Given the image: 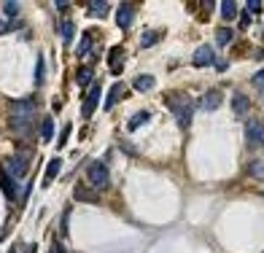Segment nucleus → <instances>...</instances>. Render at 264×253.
Listing matches in <instances>:
<instances>
[{
  "label": "nucleus",
  "instance_id": "a211bd4d",
  "mask_svg": "<svg viewBox=\"0 0 264 253\" xmlns=\"http://www.w3.org/2000/svg\"><path fill=\"white\" fill-rule=\"evenodd\" d=\"M73 196H75V200H81V202H97L100 200L97 191H94V189H84V186H75Z\"/></svg>",
  "mask_w": 264,
  "mask_h": 253
},
{
  "label": "nucleus",
  "instance_id": "a878e982",
  "mask_svg": "<svg viewBox=\"0 0 264 253\" xmlns=\"http://www.w3.org/2000/svg\"><path fill=\"white\" fill-rule=\"evenodd\" d=\"M75 81H78L81 87H87V83H92V81H94V73H92V68H81L78 73H75Z\"/></svg>",
  "mask_w": 264,
  "mask_h": 253
},
{
  "label": "nucleus",
  "instance_id": "72a5a7b5",
  "mask_svg": "<svg viewBox=\"0 0 264 253\" xmlns=\"http://www.w3.org/2000/svg\"><path fill=\"white\" fill-rule=\"evenodd\" d=\"M57 8H60V11H68L70 3H68V0H57Z\"/></svg>",
  "mask_w": 264,
  "mask_h": 253
},
{
  "label": "nucleus",
  "instance_id": "bb28decb",
  "mask_svg": "<svg viewBox=\"0 0 264 253\" xmlns=\"http://www.w3.org/2000/svg\"><path fill=\"white\" fill-rule=\"evenodd\" d=\"M19 11H22V6H19V3H14V0H8V3H3V14L8 16V19H16V16H19Z\"/></svg>",
  "mask_w": 264,
  "mask_h": 253
},
{
  "label": "nucleus",
  "instance_id": "b1692460",
  "mask_svg": "<svg viewBox=\"0 0 264 253\" xmlns=\"http://www.w3.org/2000/svg\"><path fill=\"white\" fill-rule=\"evenodd\" d=\"M248 175H251V178H259V181H264V159H253V162L248 164Z\"/></svg>",
  "mask_w": 264,
  "mask_h": 253
},
{
  "label": "nucleus",
  "instance_id": "cd10ccee",
  "mask_svg": "<svg viewBox=\"0 0 264 253\" xmlns=\"http://www.w3.org/2000/svg\"><path fill=\"white\" fill-rule=\"evenodd\" d=\"M43 78H46V62H43V57H38V62H35V87H41Z\"/></svg>",
  "mask_w": 264,
  "mask_h": 253
},
{
  "label": "nucleus",
  "instance_id": "c85d7f7f",
  "mask_svg": "<svg viewBox=\"0 0 264 253\" xmlns=\"http://www.w3.org/2000/svg\"><path fill=\"white\" fill-rule=\"evenodd\" d=\"M232 38H234V33L229 30V27H221V30L216 33V43H219V46H226Z\"/></svg>",
  "mask_w": 264,
  "mask_h": 253
},
{
  "label": "nucleus",
  "instance_id": "473e14b6",
  "mask_svg": "<svg viewBox=\"0 0 264 253\" xmlns=\"http://www.w3.org/2000/svg\"><path fill=\"white\" fill-rule=\"evenodd\" d=\"M253 83H256V89H259V92L264 89V70H259L256 76H253Z\"/></svg>",
  "mask_w": 264,
  "mask_h": 253
},
{
  "label": "nucleus",
  "instance_id": "39448f33",
  "mask_svg": "<svg viewBox=\"0 0 264 253\" xmlns=\"http://www.w3.org/2000/svg\"><path fill=\"white\" fill-rule=\"evenodd\" d=\"M8 110H11V116H14V119H33V114H35V100H33V97L14 100Z\"/></svg>",
  "mask_w": 264,
  "mask_h": 253
},
{
  "label": "nucleus",
  "instance_id": "4be33fe9",
  "mask_svg": "<svg viewBox=\"0 0 264 253\" xmlns=\"http://www.w3.org/2000/svg\"><path fill=\"white\" fill-rule=\"evenodd\" d=\"M221 16L226 22L237 19V3H234V0H224V3H221Z\"/></svg>",
  "mask_w": 264,
  "mask_h": 253
},
{
  "label": "nucleus",
  "instance_id": "7c9ffc66",
  "mask_svg": "<svg viewBox=\"0 0 264 253\" xmlns=\"http://www.w3.org/2000/svg\"><path fill=\"white\" fill-rule=\"evenodd\" d=\"M68 137H70V124H65V129L60 132V143H57V146H60V148H65V143H68Z\"/></svg>",
  "mask_w": 264,
  "mask_h": 253
},
{
  "label": "nucleus",
  "instance_id": "0eeeda50",
  "mask_svg": "<svg viewBox=\"0 0 264 253\" xmlns=\"http://www.w3.org/2000/svg\"><path fill=\"white\" fill-rule=\"evenodd\" d=\"M192 65L194 68H207V65H216V51H213V46H200V49L194 51V57H192Z\"/></svg>",
  "mask_w": 264,
  "mask_h": 253
},
{
  "label": "nucleus",
  "instance_id": "aec40b11",
  "mask_svg": "<svg viewBox=\"0 0 264 253\" xmlns=\"http://www.w3.org/2000/svg\"><path fill=\"white\" fill-rule=\"evenodd\" d=\"M148 119H151V114H148V110H138L135 116H129V121H127V129H129V132H135V129H140V127H143Z\"/></svg>",
  "mask_w": 264,
  "mask_h": 253
},
{
  "label": "nucleus",
  "instance_id": "e433bc0d",
  "mask_svg": "<svg viewBox=\"0 0 264 253\" xmlns=\"http://www.w3.org/2000/svg\"><path fill=\"white\" fill-rule=\"evenodd\" d=\"M261 105H264V89H261Z\"/></svg>",
  "mask_w": 264,
  "mask_h": 253
},
{
  "label": "nucleus",
  "instance_id": "1a4fd4ad",
  "mask_svg": "<svg viewBox=\"0 0 264 253\" xmlns=\"http://www.w3.org/2000/svg\"><path fill=\"white\" fill-rule=\"evenodd\" d=\"M221 100H224V95H221V89H210V92H205L202 95V102H200V108L202 110H219L221 108Z\"/></svg>",
  "mask_w": 264,
  "mask_h": 253
},
{
  "label": "nucleus",
  "instance_id": "2eb2a0df",
  "mask_svg": "<svg viewBox=\"0 0 264 253\" xmlns=\"http://www.w3.org/2000/svg\"><path fill=\"white\" fill-rule=\"evenodd\" d=\"M94 38H97V33H84L78 49H75V57H87V54H92V49H94Z\"/></svg>",
  "mask_w": 264,
  "mask_h": 253
},
{
  "label": "nucleus",
  "instance_id": "6e6552de",
  "mask_svg": "<svg viewBox=\"0 0 264 253\" xmlns=\"http://www.w3.org/2000/svg\"><path fill=\"white\" fill-rule=\"evenodd\" d=\"M132 22H135V6L121 3V6H119V11H116V24L121 27V30H129Z\"/></svg>",
  "mask_w": 264,
  "mask_h": 253
},
{
  "label": "nucleus",
  "instance_id": "ddd939ff",
  "mask_svg": "<svg viewBox=\"0 0 264 253\" xmlns=\"http://www.w3.org/2000/svg\"><path fill=\"white\" fill-rule=\"evenodd\" d=\"M121 95H124V83H121V81H116V83H113V87L108 89V97H105V102H102V108H105V110H111V108L119 102V97H121Z\"/></svg>",
  "mask_w": 264,
  "mask_h": 253
},
{
  "label": "nucleus",
  "instance_id": "f257e3e1",
  "mask_svg": "<svg viewBox=\"0 0 264 253\" xmlns=\"http://www.w3.org/2000/svg\"><path fill=\"white\" fill-rule=\"evenodd\" d=\"M165 102H167V108L173 110L178 127L186 129L189 124H192V119H194V100L189 95H183V92H170V95L165 97Z\"/></svg>",
  "mask_w": 264,
  "mask_h": 253
},
{
  "label": "nucleus",
  "instance_id": "c756f323",
  "mask_svg": "<svg viewBox=\"0 0 264 253\" xmlns=\"http://www.w3.org/2000/svg\"><path fill=\"white\" fill-rule=\"evenodd\" d=\"M261 3H259V0H248V3H245V11H248V14H261Z\"/></svg>",
  "mask_w": 264,
  "mask_h": 253
},
{
  "label": "nucleus",
  "instance_id": "f3484780",
  "mask_svg": "<svg viewBox=\"0 0 264 253\" xmlns=\"http://www.w3.org/2000/svg\"><path fill=\"white\" fill-rule=\"evenodd\" d=\"M38 135L43 137V143H49V140L54 137V119L51 116H46L41 124H38Z\"/></svg>",
  "mask_w": 264,
  "mask_h": 253
},
{
  "label": "nucleus",
  "instance_id": "4468645a",
  "mask_svg": "<svg viewBox=\"0 0 264 253\" xmlns=\"http://www.w3.org/2000/svg\"><path fill=\"white\" fill-rule=\"evenodd\" d=\"M60 170H62V159H60V156L49 159V164H46V175H43V186H49L54 178L60 175Z\"/></svg>",
  "mask_w": 264,
  "mask_h": 253
},
{
  "label": "nucleus",
  "instance_id": "4c0bfd02",
  "mask_svg": "<svg viewBox=\"0 0 264 253\" xmlns=\"http://www.w3.org/2000/svg\"><path fill=\"white\" fill-rule=\"evenodd\" d=\"M8 253H16V250H8Z\"/></svg>",
  "mask_w": 264,
  "mask_h": 253
},
{
  "label": "nucleus",
  "instance_id": "c9c22d12",
  "mask_svg": "<svg viewBox=\"0 0 264 253\" xmlns=\"http://www.w3.org/2000/svg\"><path fill=\"white\" fill-rule=\"evenodd\" d=\"M248 22H251V14H243V19H240V24H243V27H248Z\"/></svg>",
  "mask_w": 264,
  "mask_h": 253
},
{
  "label": "nucleus",
  "instance_id": "412c9836",
  "mask_svg": "<svg viewBox=\"0 0 264 253\" xmlns=\"http://www.w3.org/2000/svg\"><path fill=\"white\" fill-rule=\"evenodd\" d=\"M232 108H234V114H237V116H245V114H248V108H251V102H248V97H245V95H237V92H234Z\"/></svg>",
  "mask_w": 264,
  "mask_h": 253
},
{
  "label": "nucleus",
  "instance_id": "20e7f679",
  "mask_svg": "<svg viewBox=\"0 0 264 253\" xmlns=\"http://www.w3.org/2000/svg\"><path fill=\"white\" fill-rule=\"evenodd\" d=\"M245 143L248 146H264V119H248L245 121Z\"/></svg>",
  "mask_w": 264,
  "mask_h": 253
},
{
  "label": "nucleus",
  "instance_id": "dca6fc26",
  "mask_svg": "<svg viewBox=\"0 0 264 253\" xmlns=\"http://www.w3.org/2000/svg\"><path fill=\"white\" fill-rule=\"evenodd\" d=\"M132 87H135L138 92H151V89L156 87V81H154V76H146V73H143V76L132 78Z\"/></svg>",
  "mask_w": 264,
  "mask_h": 253
},
{
  "label": "nucleus",
  "instance_id": "9b49d317",
  "mask_svg": "<svg viewBox=\"0 0 264 253\" xmlns=\"http://www.w3.org/2000/svg\"><path fill=\"white\" fill-rule=\"evenodd\" d=\"M0 189H3V194H6V200L8 202H14L16 200V181H14V178L11 175H6L3 170H0Z\"/></svg>",
  "mask_w": 264,
  "mask_h": 253
},
{
  "label": "nucleus",
  "instance_id": "9d476101",
  "mask_svg": "<svg viewBox=\"0 0 264 253\" xmlns=\"http://www.w3.org/2000/svg\"><path fill=\"white\" fill-rule=\"evenodd\" d=\"M11 129L16 135H22L24 140L33 137V119H14L11 116Z\"/></svg>",
  "mask_w": 264,
  "mask_h": 253
},
{
  "label": "nucleus",
  "instance_id": "7ed1b4c3",
  "mask_svg": "<svg viewBox=\"0 0 264 253\" xmlns=\"http://www.w3.org/2000/svg\"><path fill=\"white\" fill-rule=\"evenodd\" d=\"M87 178L94 186V191H105L111 186V175H108V164L105 162H92L89 170H87Z\"/></svg>",
  "mask_w": 264,
  "mask_h": 253
},
{
  "label": "nucleus",
  "instance_id": "393cba45",
  "mask_svg": "<svg viewBox=\"0 0 264 253\" xmlns=\"http://www.w3.org/2000/svg\"><path fill=\"white\" fill-rule=\"evenodd\" d=\"M159 38H162V33H159V30H148V33H143V38H140V46L148 49V46L159 43Z\"/></svg>",
  "mask_w": 264,
  "mask_h": 253
},
{
  "label": "nucleus",
  "instance_id": "f704fd0d",
  "mask_svg": "<svg viewBox=\"0 0 264 253\" xmlns=\"http://www.w3.org/2000/svg\"><path fill=\"white\" fill-rule=\"evenodd\" d=\"M51 253H68V250L62 248V242H54V245H51Z\"/></svg>",
  "mask_w": 264,
  "mask_h": 253
},
{
  "label": "nucleus",
  "instance_id": "5701e85b",
  "mask_svg": "<svg viewBox=\"0 0 264 253\" xmlns=\"http://www.w3.org/2000/svg\"><path fill=\"white\" fill-rule=\"evenodd\" d=\"M60 33H62V43H65V46H70V43H73V38H75V24H73L70 19H65Z\"/></svg>",
  "mask_w": 264,
  "mask_h": 253
},
{
  "label": "nucleus",
  "instance_id": "6ab92c4d",
  "mask_svg": "<svg viewBox=\"0 0 264 253\" xmlns=\"http://www.w3.org/2000/svg\"><path fill=\"white\" fill-rule=\"evenodd\" d=\"M108 65H111V73H113V76H119V73H121V46H113V49H111Z\"/></svg>",
  "mask_w": 264,
  "mask_h": 253
},
{
  "label": "nucleus",
  "instance_id": "f03ea898",
  "mask_svg": "<svg viewBox=\"0 0 264 253\" xmlns=\"http://www.w3.org/2000/svg\"><path fill=\"white\" fill-rule=\"evenodd\" d=\"M30 159H33V151H30V148H24V151L19 148L14 156H8L6 162H3V173L11 175L14 181H19V178H24L27 170H30Z\"/></svg>",
  "mask_w": 264,
  "mask_h": 253
},
{
  "label": "nucleus",
  "instance_id": "2f4dec72",
  "mask_svg": "<svg viewBox=\"0 0 264 253\" xmlns=\"http://www.w3.org/2000/svg\"><path fill=\"white\" fill-rule=\"evenodd\" d=\"M68 215H70V210H65V213H62V221H60V234H68Z\"/></svg>",
  "mask_w": 264,
  "mask_h": 253
},
{
  "label": "nucleus",
  "instance_id": "f8f14e48",
  "mask_svg": "<svg viewBox=\"0 0 264 253\" xmlns=\"http://www.w3.org/2000/svg\"><path fill=\"white\" fill-rule=\"evenodd\" d=\"M87 11H89V16H94V19H102V16L111 14V3H105V0H89Z\"/></svg>",
  "mask_w": 264,
  "mask_h": 253
},
{
  "label": "nucleus",
  "instance_id": "423d86ee",
  "mask_svg": "<svg viewBox=\"0 0 264 253\" xmlns=\"http://www.w3.org/2000/svg\"><path fill=\"white\" fill-rule=\"evenodd\" d=\"M100 97H102V89H100V83H92L89 95L84 97V105H81V114H84V119H89V116L94 114V108L100 105Z\"/></svg>",
  "mask_w": 264,
  "mask_h": 253
}]
</instances>
